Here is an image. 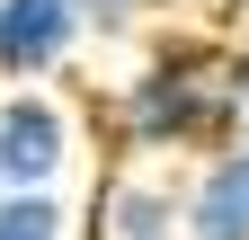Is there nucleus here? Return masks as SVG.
<instances>
[{
    "label": "nucleus",
    "mask_w": 249,
    "mask_h": 240,
    "mask_svg": "<svg viewBox=\"0 0 249 240\" xmlns=\"http://www.w3.org/2000/svg\"><path fill=\"white\" fill-rule=\"evenodd\" d=\"M223 63H231L223 27H160V36H142L134 71L107 89L116 160L178 169V160L213 152V142H231V125H223Z\"/></svg>",
    "instance_id": "nucleus-1"
},
{
    "label": "nucleus",
    "mask_w": 249,
    "mask_h": 240,
    "mask_svg": "<svg viewBox=\"0 0 249 240\" xmlns=\"http://www.w3.org/2000/svg\"><path fill=\"white\" fill-rule=\"evenodd\" d=\"M71 160H80V125H71V107H62L45 80L0 89V196H18V187H62Z\"/></svg>",
    "instance_id": "nucleus-2"
},
{
    "label": "nucleus",
    "mask_w": 249,
    "mask_h": 240,
    "mask_svg": "<svg viewBox=\"0 0 249 240\" xmlns=\"http://www.w3.org/2000/svg\"><path fill=\"white\" fill-rule=\"evenodd\" d=\"M178 240H249V142H213L178 178Z\"/></svg>",
    "instance_id": "nucleus-3"
},
{
    "label": "nucleus",
    "mask_w": 249,
    "mask_h": 240,
    "mask_svg": "<svg viewBox=\"0 0 249 240\" xmlns=\"http://www.w3.org/2000/svg\"><path fill=\"white\" fill-rule=\"evenodd\" d=\"M89 36H80V0H0V80H53Z\"/></svg>",
    "instance_id": "nucleus-4"
},
{
    "label": "nucleus",
    "mask_w": 249,
    "mask_h": 240,
    "mask_svg": "<svg viewBox=\"0 0 249 240\" xmlns=\"http://www.w3.org/2000/svg\"><path fill=\"white\" fill-rule=\"evenodd\" d=\"M89 231L98 240H178V178L151 160H116L89 196Z\"/></svg>",
    "instance_id": "nucleus-5"
},
{
    "label": "nucleus",
    "mask_w": 249,
    "mask_h": 240,
    "mask_svg": "<svg viewBox=\"0 0 249 240\" xmlns=\"http://www.w3.org/2000/svg\"><path fill=\"white\" fill-rule=\"evenodd\" d=\"M62 231H71L62 187H18V196H0V240H62Z\"/></svg>",
    "instance_id": "nucleus-6"
},
{
    "label": "nucleus",
    "mask_w": 249,
    "mask_h": 240,
    "mask_svg": "<svg viewBox=\"0 0 249 240\" xmlns=\"http://www.w3.org/2000/svg\"><path fill=\"white\" fill-rule=\"evenodd\" d=\"M169 0H80V36H98V45H134L160 27Z\"/></svg>",
    "instance_id": "nucleus-7"
},
{
    "label": "nucleus",
    "mask_w": 249,
    "mask_h": 240,
    "mask_svg": "<svg viewBox=\"0 0 249 240\" xmlns=\"http://www.w3.org/2000/svg\"><path fill=\"white\" fill-rule=\"evenodd\" d=\"M223 125L231 142H249V45H231V63H223Z\"/></svg>",
    "instance_id": "nucleus-8"
},
{
    "label": "nucleus",
    "mask_w": 249,
    "mask_h": 240,
    "mask_svg": "<svg viewBox=\"0 0 249 240\" xmlns=\"http://www.w3.org/2000/svg\"><path fill=\"white\" fill-rule=\"evenodd\" d=\"M213 27H223L231 45H249V0H213Z\"/></svg>",
    "instance_id": "nucleus-9"
},
{
    "label": "nucleus",
    "mask_w": 249,
    "mask_h": 240,
    "mask_svg": "<svg viewBox=\"0 0 249 240\" xmlns=\"http://www.w3.org/2000/svg\"><path fill=\"white\" fill-rule=\"evenodd\" d=\"M169 9H213V0H169Z\"/></svg>",
    "instance_id": "nucleus-10"
}]
</instances>
